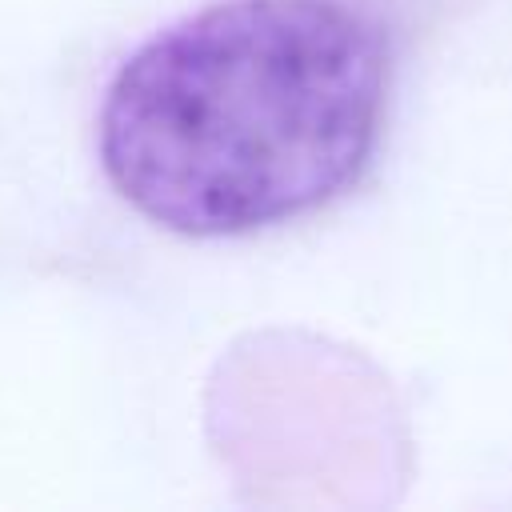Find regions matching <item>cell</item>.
<instances>
[{"instance_id": "obj_1", "label": "cell", "mask_w": 512, "mask_h": 512, "mask_svg": "<svg viewBox=\"0 0 512 512\" xmlns=\"http://www.w3.org/2000/svg\"><path fill=\"white\" fill-rule=\"evenodd\" d=\"M384 88L388 48L360 8L224 0L120 64L100 108V164L160 228H268L364 172Z\"/></svg>"}]
</instances>
